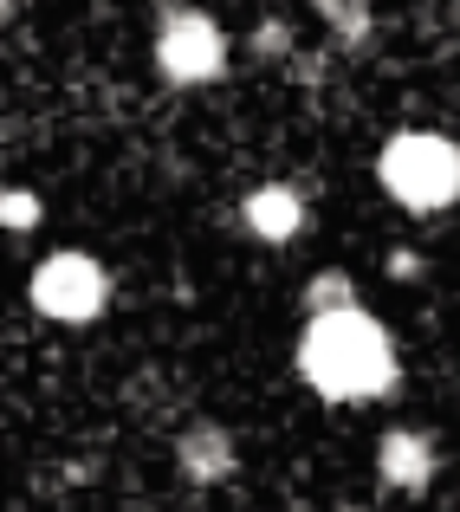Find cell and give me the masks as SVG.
<instances>
[{
  "instance_id": "cell-3",
  "label": "cell",
  "mask_w": 460,
  "mask_h": 512,
  "mask_svg": "<svg viewBox=\"0 0 460 512\" xmlns=\"http://www.w3.org/2000/svg\"><path fill=\"white\" fill-rule=\"evenodd\" d=\"M150 59H156V72L169 78V85L201 91V85H214V78H227L234 39H227V26L214 20V13H201V7H162Z\"/></svg>"
},
{
  "instance_id": "cell-15",
  "label": "cell",
  "mask_w": 460,
  "mask_h": 512,
  "mask_svg": "<svg viewBox=\"0 0 460 512\" xmlns=\"http://www.w3.org/2000/svg\"><path fill=\"white\" fill-rule=\"evenodd\" d=\"M350 512H363V506H350Z\"/></svg>"
},
{
  "instance_id": "cell-11",
  "label": "cell",
  "mask_w": 460,
  "mask_h": 512,
  "mask_svg": "<svg viewBox=\"0 0 460 512\" xmlns=\"http://www.w3.org/2000/svg\"><path fill=\"white\" fill-rule=\"evenodd\" d=\"M253 52H260V59H292V33L279 20H260L253 26Z\"/></svg>"
},
{
  "instance_id": "cell-2",
  "label": "cell",
  "mask_w": 460,
  "mask_h": 512,
  "mask_svg": "<svg viewBox=\"0 0 460 512\" xmlns=\"http://www.w3.org/2000/svg\"><path fill=\"white\" fill-rule=\"evenodd\" d=\"M376 182L396 208L409 214H441L460 201V143L441 130H396L376 150Z\"/></svg>"
},
{
  "instance_id": "cell-5",
  "label": "cell",
  "mask_w": 460,
  "mask_h": 512,
  "mask_svg": "<svg viewBox=\"0 0 460 512\" xmlns=\"http://www.w3.org/2000/svg\"><path fill=\"white\" fill-rule=\"evenodd\" d=\"M240 221H247V234L266 240V247H292V240L305 234V195L292 182H260L240 201Z\"/></svg>"
},
{
  "instance_id": "cell-9",
  "label": "cell",
  "mask_w": 460,
  "mask_h": 512,
  "mask_svg": "<svg viewBox=\"0 0 460 512\" xmlns=\"http://www.w3.org/2000/svg\"><path fill=\"white\" fill-rule=\"evenodd\" d=\"M344 305H357V279H350V273L324 266V273L305 279V312L311 318H318V312H344Z\"/></svg>"
},
{
  "instance_id": "cell-7",
  "label": "cell",
  "mask_w": 460,
  "mask_h": 512,
  "mask_svg": "<svg viewBox=\"0 0 460 512\" xmlns=\"http://www.w3.org/2000/svg\"><path fill=\"white\" fill-rule=\"evenodd\" d=\"M376 474L396 493H428V480H435V448H428V435L389 428V435L376 441Z\"/></svg>"
},
{
  "instance_id": "cell-4",
  "label": "cell",
  "mask_w": 460,
  "mask_h": 512,
  "mask_svg": "<svg viewBox=\"0 0 460 512\" xmlns=\"http://www.w3.org/2000/svg\"><path fill=\"white\" fill-rule=\"evenodd\" d=\"M26 299H33V312L52 318V325H91V318H104V305H111V273H104V260H91V253L59 247L33 266Z\"/></svg>"
},
{
  "instance_id": "cell-10",
  "label": "cell",
  "mask_w": 460,
  "mask_h": 512,
  "mask_svg": "<svg viewBox=\"0 0 460 512\" xmlns=\"http://www.w3.org/2000/svg\"><path fill=\"white\" fill-rule=\"evenodd\" d=\"M46 221V201L33 195V188H0V227H7V234H33V227Z\"/></svg>"
},
{
  "instance_id": "cell-14",
  "label": "cell",
  "mask_w": 460,
  "mask_h": 512,
  "mask_svg": "<svg viewBox=\"0 0 460 512\" xmlns=\"http://www.w3.org/2000/svg\"><path fill=\"white\" fill-rule=\"evenodd\" d=\"M162 7H195V0H162Z\"/></svg>"
},
{
  "instance_id": "cell-1",
  "label": "cell",
  "mask_w": 460,
  "mask_h": 512,
  "mask_svg": "<svg viewBox=\"0 0 460 512\" xmlns=\"http://www.w3.org/2000/svg\"><path fill=\"white\" fill-rule=\"evenodd\" d=\"M299 376L324 402H376L396 389V344L363 305L318 312L299 338Z\"/></svg>"
},
{
  "instance_id": "cell-13",
  "label": "cell",
  "mask_w": 460,
  "mask_h": 512,
  "mask_svg": "<svg viewBox=\"0 0 460 512\" xmlns=\"http://www.w3.org/2000/svg\"><path fill=\"white\" fill-rule=\"evenodd\" d=\"M13 7H20V0H0V26H7V20H13Z\"/></svg>"
},
{
  "instance_id": "cell-12",
  "label": "cell",
  "mask_w": 460,
  "mask_h": 512,
  "mask_svg": "<svg viewBox=\"0 0 460 512\" xmlns=\"http://www.w3.org/2000/svg\"><path fill=\"white\" fill-rule=\"evenodd\" d=\"M422 273V260H415V253H389V279H415Z\"/></svg>"
},
{
  "instance_id": "cell-8",
  "label": "cell",
  "mask_w": 460,
  "mask_h": 512,
  "mask_svg": "<svg viewBox=\"0 0 460 512\" xmlns=\"http://www.w3.org/2000/svg\"><path fill=\"white\" fill-rule=\"evenodd\" d=\"M311 13L324 20V33L337 46H363L370 26H376V0H311Z\"/></svg>"
},
{
  "instance_id": "cell-6",
  "label": "cell",
  "mask_w": 460,
  "mask_h": 512,
  "mask_svg": "<svg viewBox=\"0 0 460 512\" xmlns=\"http://www.w3.org/2000/svg\"><path fill=\"white\" fill-rule=\"evenodd\" d=\"M175 467H182L188 487H221V480L240 467L234 435H227L221 422H195V428H182V435H175Z\"/></svg>"
}]
</instances>
